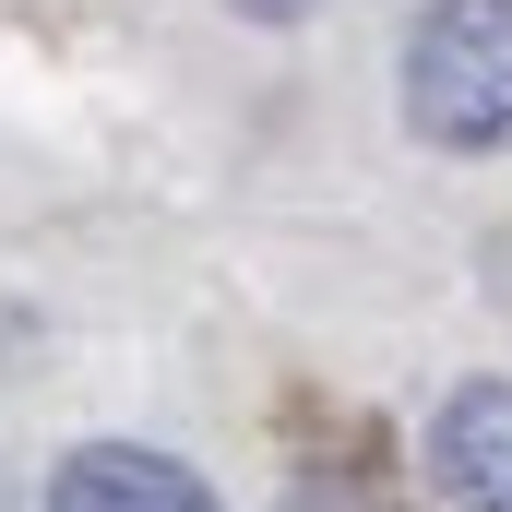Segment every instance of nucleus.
Listing matches in <instances>:
<instances>
[{
  "mask_svg": "<svg viewBox=\"0 0 512 512\" xmlns=\"http://www.w3.org/2000/svg\"><path fill=\"white\" fill-rule=\"evenodd\" d=\"M405 120L429 143H512V0H429L405 36Z\"/></svg>",
  "mask_w": 512,
  "mask_h": 512,
  "instance_id": "1",
  "label": "nucleus"
},
{
  "mask_svg": "<svg viewBox=\"0 0 512 512\" xmlns=\"http://www.w3.org/2000/svg\"><path fill=\"white\" fill-rule=\"evenodd\" d=\"M429 477L453 512H512V382H465L429 417Z\"/></svg>",
  "mask_w": 512,
  "mask_h": 512,
  "instance_id": "2",
  "label": "nucleus"
},
{
  "mask_svg": "<svg viewBox=\"0 0 512 512\" xmlns=\"http://www.w3.org/2000/svg\"><path fill=\"white\" fill-rule=\"evenodd\" d=\"M48 512H215V489L167 453H131V441H96L48 477Z\"/></svg>",
  "mask_w": 512,
  "mask_h": 512,
  "instance_id": "3",
  "label": "nucleus"
},
{
  "mask_svg": "<svg viewBox=\"0 0 512 512\" xmlns=\"http://www.w3.org/2000/svg\"><path fill=\"white\" fill-rule=\"evenodd\" d=\"M239 12H251V24H298L310 0H239Z\"/></svg>",
  "mask_w": 512,
  "mask_h": 512,
  "instance_id": "4",
  "label": "nucleus"
}]
</instances>
